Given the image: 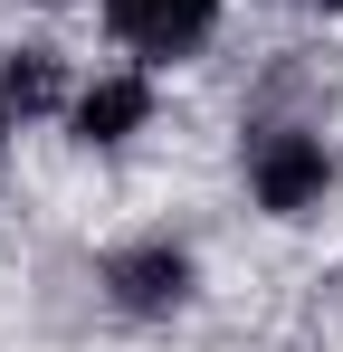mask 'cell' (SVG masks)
<instances>
[{
  "instance_id": "6da1fadb",
  "label": "cell",
  "mask_w": 343,
  "mask_h": 352,
  "mask_svg": "<svg viewBox=\"0 0 343 352\" xmlns=\"http://www.w3.org/2000/svg\"><path fill=\"white\" fill-rule=\"evenodd\" d=\"M248 190H258V210H277V219H305V210L334 190V153H324V133L267 124V133L248 143Z\"/></svg>"
},
{
  "instance_id": "7a4b0ae2",
  "label": "cell",
  "mask_w": 343,
  "mask_h": 352,
  "mask_svg": "<svg viewBox=\"0 0 343 352\" xmlns=\"http://www.w3.org/2000/svg\"><path fill=\"white\" fill-rule=\"evenodd\" d=\"M191 248H172V238H143V248H114L105 257V295L124 314H181L191 305Z\"/></svg>"
},
{
  "instance_id": "3957f363",
  "label": "cell",
  "mask_w": 343,
  "mask_h": 352,
  "mask_svg": "<svg viewBox=\"0 0 343 352\" xmlns=\"http://www.w3.org/2000/svg\"><path fill=\"white\" fill-rule=\"evenodd\" d=\"M220 0H105V29L134 48V58H191L210 38Z\"/></svg>"
},
{
  "instance_id": "277c9868",
  "label": "cell",
  "mask_w": 343,
  "mask_h": 352,
  "mask_svg": "<svg viewBox=\"0 0 343 352\" xmlns=\"http://www.w3.org/2000/svg\"><path fill=\"white\" fill-rule=\"evenodd\" d=\"M143 115H153V86L143 76H96L76 96V143H124Z\"/></svg>"
},
{
  "instance_id": "5b68a950",
  "label": "cell",
  "mask_w": 343,
  "mask_h": 352,
  "mask_svg": "<svg viewBox=\"0 0 343 352\" xmlns=\"http://www.w3.org/2000/svg\"><path fill=\"white\" fill-rule=\"evenodd\" d=\"M0 105H19V115H39V105H57V76H48V48H19V58L0 67Z\"/></svg>"
},
{
  "instance_id": "8992f818",
  "label": "cell",
  "mask_w": 343,
  "mask_h": 352,
  "mask_svg": "<svg viewBox=\"0 0 343 352\" xmlns=\"http://www.w3.org/2000/svg\"><path fill=\"white\" fill-rule=\"evenodd\" d=\"M0 143H10V105H0Z\"/></svg>"
},
{
  "instance_id": "52a82bcc",
  "label": "cell",
  "mask_w": 343,
  "mask_h": 352,
  "mask_svg": "<svg viewBox=\"0 0 343 352\" xmlns=\"http://www.w3.org/2000/svg\"><path fill=\"white\" fill-rule=\"evenodd\" d=\"M305 10H343V0H305Z\"/></svg>"
}]
</instances>
